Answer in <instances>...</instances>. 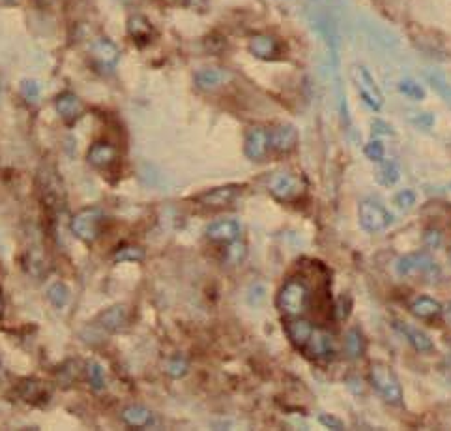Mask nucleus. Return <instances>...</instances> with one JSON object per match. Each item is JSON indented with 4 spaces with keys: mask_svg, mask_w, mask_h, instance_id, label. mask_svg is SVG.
<instances>
[{
    "mask_svg": "<svg viewBox=\"0 0 451 431\" xmlns=\"http://www.w3.org/2000/svg\"><path fill=\"white\" fill-rule=\"evenodd\" d=\"M309 304H311V289L301 278L286 280L277 293L276 306L286 319L306 313Z\"/></svg>",
    "mask_w": 451,
    "mask_h": 431,
    "instance_id": "f257e3e1",
    "label": "nucleus"
},
{
    "mask_svg": "<svg viewBox=\"0 0 451 431\" xmlns=\"http://www.w3.org/2000/svg\"><path fill=\"white\" fill-rule=\"evenodd\" d=\"M369 382L378 392V396L384 401L391 403V405H403L405 394H403L401 381L397 379V375L391 371L390 366L375 362L369 367Z\"/></svg>",
    "mask_w": 451,
    "mask_h": 431,
    "instance_id": "f03ea898",
    "label": "nucleus"
},
{
    "mask_svg": "<svg viewBox=\"0 0 451 431\" xmlns=\"http://www.w3.org/2000/svg\"><path fill=\"white\" fill-rule=\"evenodd\" d=\"M358 220L363 231L380 233L393 223V214L378 201L363 199L358 206Z\"/></svg>",
    "mask_w": 451,
    "mask_h": 431,
    "instance_id": "7ed1b4c3",
    "label": "nucleus"
},
{
    "mask_svg": "<svg viewBox=\"0 0 451 431\" xmlns=\"http://www.w3.org/2000/svg\"><path fill=\"white\" fill-rule=\"evenodd\" d=\"M103 212L98 206H88L77 212L71 220V233L83 242H94L101 233Z\"/></svg>",
    "mask_w": 451,
    "mask_h": 431,
    "instance_id": "20e7f679",
    "label": "nucleus"
},
{
    "mask_svg": "<svg viewBox=\"0 0 451 431\" xmlns=\"http://www.w3.org/2000/svg\"><path fill=\"white\" fill-rule=\"evenodd\" d=\"M352 79H354L361 101L371 107L373 111H380L384 106V96L376 85V81L373 79L371 71L367 70L366 66H354L352 68Z\"/></svg>",
    "mask_w": 451,
    "mask_h": 431,
    "instance_id": "39448f33",
    "label": "nucleus"
},
{
    "mask_svg": "<svg viewBox=\"0 0 451 431\" xmlns=\"http://www.w3.org/2000/svg\"><path fill=\"white\" fill-rule=\"evenodd\" d=\"M268 190L276 199L285 201V203H292V201L300 199L306 191V182L304 178L292 173H276L270 178Z\"/></svg>",
    "mask_w": 451,
    "mask_h": 431,
    "instance_id": "423d86ee",
    "label": "nucleus"
},
{
    "mask_svg": "<svg viewBox=\"0 0 451 431\" xmlns=\"http://www.w3.org/2000/svg\"><path fill=\"white\" fill-rule=\"evenodd\" d=\"M436 270V263L429 251H414L397 259L395 272L401 278L429 276Z\"/></svg>",
    "mask_w": 451,
    "mask_h": 431,
    "instance_id": "0eeeda50",
    "label": "nucleus"
},
{
    "mask_svg": "<svg viewBox=\"0 0 451 431\" xmlns=\"http://www.w3.org/2000/svg\"><path fill=\"white\" fill-rule=\"evenodd\" d=\"M88 53H90V59L95 68L103 71V73L113 71L120 62V49L109 38H95L90 44Z\"/></svg>",
    "mask_w": 451,
    "mask_h": 431,
    "instance_id": "6e6552de",
    "label": "nucleus"
},
{
    "mask_svg": "<svg viewBox=\"0 0 451 431\" xmlns=\"http://www.w3.org/2000/svg\"><path fill=\"white\" fill-rule=\"evenodd\" d=\"M301 353L311 358V360H331L336 356V340L331 336L330 332L324 330V328H315L311 334V338L307 340V343L304 345Z\"/></svg>",
    "mask_w": 451,
    "mask_h": 431,
    "instance_id": "1a4fd4ad",
    "label": "nucleus"
},
{
    "mask_svg": "<svg viewBox=\"0 0 451 431\" xmlns=\"http://www.w3.org/2000/svg\"><path fill=\"white\" fill-rule=\"evenodd\" d=\"M268 152H270V131L261 128V126L251 128L246 133V141H244V154L251 161H261L264 160Z\"/></svg>",
    "mask_w": 451,
    "mask_h": 431,
    "instance_id": "9d476101",
    "label": "nucleus"
},
{
    "mask_svg": "<svg viewBox=\"0 0 451 431\" xmlns=\"http://www.w3.org/2000/svg\"><path fill=\"white\" fill-rule=\"evenodd\" d=\"M130 323V313L125 306H110L109 310H103L100 315L95 317L94 326H98L100 330L107 332V334H118V332L125 330V326Z\"/></svg>",
    "mask_w": 451,
    "mask_h": 431,
    "instance_id": "9b49d317",
    "label": "nucleus"
},
{
    "mask_svg": "<svg viewBox=\"0 0 451 431\" xmlns=\"http://www.w3.org/2000/svg\"><path fill=\"white\" fill-rule=\"evenodd\" d=\"M206 238L217 244H236L242 235V227L236 220L212 221L204 231Z\"/></svg>",
    "mask_w": 451,
    "mask_h": 431,
    "instance_id": "f8f14e48",
    "label": "nucleus"
},
{
    "mask_svg": "<svg viewBox=\"0 0 451 431\" xmlns=\"http://www.w3.org/2000/svg\"><path fill=\"white\" fill-rule=\"evenodd\" d=\"M240 196V188L238 186H219L214 190H206L204 193L197 196L195 201L201 206L206 208H223L234 203L236 197Z\"/></svg>",
    "mask_w": 451,
    "mask_h": 431,
    "instance_id": "ddd939ff",
    "label": "nucleus"
},
{
    "mask_svg": "<svg viewBox=\"0 0 451 431\" xmlns=\"http://www.w3.org/2000/svg\"><path fill=\"white\" fill-rule=\"evenodd\" d=\"M247 49L255 59L261 61H276L281 53V44L271 34H253L247 41Z\"/></svg>",
    "mask_w": 451,
    "mask_h": 431,
    "instance_id": "4468645a",
    "label": "nucleus"
},
{
    "mask_svg": "<svg viewBox=\"0 0 451 431\" xmlns=\"http://www.w3.org/2000/svg\"><path fill=\"white\" fill-rule=\"evenodd\" d=\"M268 131H270V151L279 152V154L294 151L300 139L298 130L292 124H277Z\"/></svg>",
    "mask_w": 451,
    "mask_h": 431,
    "instance_id": "2eb2a0df",
    "label": "nucleus"
},
{
    "mask_svg": "<svg viewBox=\"0 0 451 431\" xmlns=\"http://www.w3.org/2000/svg\"><path fill=\"white\" fill-rule=\"evenodd\" d=\"M55 109L66 124H73L83 116L85 106L73 92H64L55 100Z\"/></svg>",
    "mask_w": 451,
    "mask_h": 431,
    "instance_id": "dca6fc26",
    "label": "nucleus"
},
{
    "mask_svg": "<svg viewBox=\"0 0 451 431\" xmlns=\"http://www.w3.org/2000/svg\"><path fill=\"white\" fill-rule=\"evenodd\" d=\"M86 160L95 169H109L110 166H115L118 160V151L110 143L105 141H98L90 146V151L86 154Z\"/></svg>",
    "mask_w": 451,
    "mask_h": 431,
    "instance_id": "f3484780",
    "label": "nucleus"
},
{
    "mask_svg": "<svg viewBox=\"0 0 451 431\" xmlns=\"http://www.w3.org/2000/svg\"><path fill=\"white\" fill-rule=\"evenodd\" d=\"M313 330H315V325L311 321H307L304 317H291L285 325V332L289 340H291L292 345L296 349H304V345L307 343V340L311 338Z\"/></svg>",
    "mask_w": 451,
    "mask_h": 431,
    "instance_id": "a211bd4d",
    "label": "nucleus"
},
{
    "mask_svg": "<svg viewBox=\"0 0 451 431\" xmlns=\"http://www.w3.org/2000/svg\"><path fill=\"white\" fill-rule=\"evenodd\" d=\"M128 34L133 40V44L139 47H145L148 44H152L154 36H156V31L154 26L145 16H131L128 19Z\"/></svg>",
    "mask_w": 451,
    "mask_h": 431,
    "instance_id": "6ab92c4d",
    "label": "nucleus"
},
{
    "mask_svg": "<svg viewBox=\"0 0 451 431\" xmlns=\"http://www.w3.org/2000/svg\"><path fill=\"white\" fill-rule=\"evenodd\" d=\"M17 396L21 397L23 401L26 403H46L49 401L51 397V392L47 390V385L41 381H36V379H25V381H21L19 386L16 388Z\"/></svg>",
    "mask_w": 451,
    "mask_h": 431,
    "instance_id": "aec40b11",
    "label": "nucleus"
},
{
    "mask_svg": "<svg viewBox=\"0 0 451 431\" xmlns=\"http://www.w3.org/2000/svg\"><path fill=\"white\" fill-rule=\"evenodd\" d=\"M395 328L401 332L405 340L410 343L418 353H431L435 349V343L429 336H427L425 332L421 330V328H416V326L408 325V323H401L397 321L395 323Z\"/></svg>",
    "mask_w": 451,
    "mask_h": 431,
    "instance_id": "412c9836",
    "label": "nucleus"
},
{
    "mask_svg": "<svg viewBox=\"0 0 451 431\" xmlns=\"http://www.w3.org/2000/svg\"><path fill=\"white\" fill-rule=\"evenodd\" d=\"M122 420L130 427H150L156 424V416L142 405H128L122 411Z\"/></svg>",
    "mask_w": 451,
    "mask_h": 431,
    "instance_id": "4be33fe9",
    "label": "nucleus"
},
{
    "mask_svg": "<svg viewBox=\"0 0 451 431\" xmlns=\"http://www.w3.org/2000/svg\"><path fill=\"white\" fill-rule=\"evenodd\" d=\"M229 81V73L221 68H204L195 73V85L201 91H216Z\"/></svg>",
    "mask_w": 451,
    "mask_h": 431,
    "instance_id": "5701e85b",
    "label": "nucleus"
},
{
    "mask_svg": "<svg viewBox=\"0 0 451 431\" xmlns=\"http://www.w3.org/2000/svg\"><path fill=\"white\" fill-rule=\"evenodd\" d=\"M410 313L421 321H431L442 313L440 302H436L431 296H418L410 302Z\"/></svg>",
    "mask_w": 451,
    "mask_h": 431,
    "instance_id": "b1692460",
    "label": "nucleus"
},
{
    "mask_svg": "<svg viewBox=\"0 0 451 431\" xmlns=\"http://www.w3.org/2000/svg\"><path fill=\"white\" fill-rule=\"evenodd\" d=\"M425 79H427V83L431 85L432 91L440 96L442 100H444V103H446V106L451 109V83L446 79V76L440 73V71L429 70V71H425Z\"/></svg>",
    "mask_w": 451,
    "mask_h": 431,
    "instance_id": "393cba45",
    "label": "nucleus"
},
{
    "mask_svg": "<svg viewBox=\"0 0 451 431\" xmlns=\"http://www.w3.org/2000/svg\"><path fill=\"white\" fill-rule=\"evenodd\" d=\"M401 178V171L395 161L382 160L378 163V169L375 171V181L382 186H395Z\"/></svg>",
    "mask_w": 451,
    "mask_h": 431,
    "instance_id": "a878e982",
    "label": "nucleus"
},
{
    "mask_svg": "<svg viewBox=\"0 0 451 431\" xmlns=\"http://www.w3.org/2000/svg\"><path fill=\"white\" fill-rule=\"evenodd\" d=\"M345 351L348 358H360L366 353V340L358 328H351L345 336Z\"/></svg>",
    "mask_w": 451,
    "mask_h": 431,
    "instance_id": "bb28decb",
    "label": "nucleus"
},
{
    "mask_svg": "<svg viewBox=\"0 0 451 431\" xmlns=\"http://www.w3.org/2000/svg\"><path fill=\"white\" fill-rule=\"evenodd\" d=\"M86 379H88V385H90L92 390L101 392L105 388V371L103 367L98 364V362H88L86 364Z\"/></svg>",
    "mask_w": 451,
    "mask_h": 431,
    "instance_id": "cd10ccee",
    "label": "nucleus"
},
{
    "mask_svg": "<svg viewBox=\"0 0 451 431\" xmlns=\"http://www.w3.org/2000/svg\"><path fill=\"white\" fill-rule=\"evenodd\" d=\"M47 298L55 308H64L70 302V291H68V287L62 281H56L47 289Z\"/></svg>",
    "mask_w": 451,
    "mask_h": 431,
    "instance_id": "c85d7f7f",
    "label": "nucleus"
},
{
    "mask_svg": "<svg viewBox=\"0 0 451 431\" xmlns=\"http://www.w3.org/2000/svg\"><path fill=\"white\" fill-rule=\"evenodd\" d=\"M145 250L140 246H124L115 253L116 263H142L145 261Z\"/></svg>",
    "mask_w": 451,
    "mask_h": 431,
    "instance_id": "c756f323",
    "label": "nucleus"
},
{
    "mask_svg": "<svg viewBox=\"0 0 451 431\" xmlns=\"http://www.w3.org/2000/svg\"><path fill=\"white\" fill-rule=\"evenodd\" d=\"M399 92L406 98H410L414 101L425 100V88L414 79H403L399 81Z\"/></svg>",
    "mask_w": 451,
    "mask_h": 431,
    "instance_id": "7c9ffc66",
    "label": "nucleus"
},
{
    "mask_svg": "<svg viewBox=\"0 0 451 431\" xmlns=\"http://www.w3.org/2000/svg\"><path fill=\"white\" fill-rule=\"evenodd\" d=\"M187 370H190V366H187L186 358L182 355H176L172 356V358H169L165 371L172 377V379H180V377L186 375Z\"/></svg>",
    "mask_w": 451,
    "mask_h": 431,
    "instance_id": "2f4dec72",
    "label": "nucleus"
},
{
    "mask_svg": "<svg viewBox=\"0 0 451 431\" xmlns=\"http://www.w3.org/2000/svg\"><path fill=\"white\" fill-rule=\"evenodd\" d=\"M363 154L369 158L371 161L375 163H380L384 160V156H386V148H384V143L380 139H371L363 146Z\"/></svg>",
    "mask_w": 451,
    "mask_h": 431,
    "instance_id": "473e14b6",
    "label": "nucleus"
},
{
    "mask_svg": "<svg viewBox=\"0 0 451 431\" xmlns=\"http://www.w3.org/2000/svg\"><path fill=\"white\" fill-rule=\"evenodd\" d=\"M40 94H41V88H40V85H38V81L25 79L23 83H21V96H23L28 103H38Z\"/></svg>",
    "mask_w": 451,
    "mask_h": 431,
    "instance_id": "72a5a7b5",
    "label": "nucleus"
},
{
    "mask_svg": "<svg viewBox=\"0 0 451 431\" xmlns=\"http://www.w3.org/2000/svg\"><path fill=\"white\" fill-rule=\"evenodd\" d=\"M416 191L412 190H401L397 191L395 197H393V203H395L401 211H410L412 206L416 205Z\"/></svg>",
    "mask_w": 451,
    "mask_h": 431,
    "instance_id": "f704fd0d",
    "label": "nucleus"
},
{
    "mask_svg": "<svg viewBox=\"0 0 451 431\" xmlns=\"http://www.w3.org/2000/svg\"><path fill=\"white\" fill-rule=\"evenodd\" d=\"M444 242V235H442L438 229H427L425 235H423V244H425L429 250H438Z\"/></svg>",
    "mask_w": 451,
    "mask_h": 431,
    "instance_id": "c9c22d12",
    "label": "nucleus"
},
{
    "mask_svg": "<svg viewBox=\"0 0 451 431\" xmlns=\"http://www.w3.org/2000/svg\"><path fill=\"white\" fill-rule=\"evenodd\" d=\"M410 122L421 130H431L432 124H435V116L431 113H416V115L410 116Z\"/></svg>",
    "mask_w": 451,
    "mask_h": 431,
    "instance_id": "e433bc0d",
    "label": "nucleus"
},
{
    "mask_svg": "<svg viewBox=\"0 0 451 431\" xmlns=\"http://www.w3.org/2000/svg\"><path fill=\"white\" fill-rule=\"evenodd\" d=\"M371 128H373V133H376V136H393V133H395L393 128L384 121H373Z\"/></svg>",
    "mask_w": 451,
    "mask_h": 431,
    "instance_id": "4c0bfd02",
    "label": "nucleus"
},
{
    "mask_svg": "<svg viewBox=\"0 0 451 431\" xmlns=\"http://www.w3.org/2000/svg\"><path fill=\"white\" fill-rule=\"evenodd\" d=\"M321 424H324V426L330 427V430H343V427H345V424H343L339 418H336V416L331 415H321Z\"/></svg>",
    "mask_w": 451,
    "mask_h": 431,
    "instance_id": "58836bf2",
    "label": "nucleus"
},
{
    "mask_svg": "<svg viewBox=\"0 0 451 431\" xmlns=\"http://www.w3.org/2000/svg\"><path fill=\"white\" fill-rule=\"evenodd\" d=\"M157 2H161V4H165V6H184V4H187L190 0H157Z\"/></svg>",
    "mask_w": 451,
    "mask_h": 431,
    "instance_id": "ea45409f",
    "label": "nucleus"
},
{
    "mask_svg": "<svg viewBox=\"0 0 451 431\" xmlns=\"http://www.w3.org/2000/svg\"><path fill=\"white\" fill-rule=\"evenodd\" d=\"M2 313H4V298H2V291H0V319H2Z\"/></svg>",
    "mask_w": 451,
    "mask_h": 431,
    "instance_id": "a19ab883",
    "label": "nucleus"
},
{
    "mask_svg": "<svg viewBox=\"0 0 451 431\" xmlns=\"http://www.w3.org/2000/svg\"><path fill=\"white\" fill-rule=\"evenodd\" d=\"M17 0H0V6H14Z\"/></svg>",
    "mask_w": 451,
    "mask_h": 431,
    "instance_id": "79ce46f5",
    "label": "nucleus"
},
{
    "mask_svg": "<svg viewBox=\"0 0 451 431\" xmlns=\"http://www.w3.org/2000/svg\"><path fill=\"white\" fill-rule=\"evenodd\" d=\"M446 313H447V319H450V323H451V302H450V304H447V310H446Z\"/></svg>",
    "mask_w": 451,
    "mask_h": 431,
    "instance_id": "37998d69",
    "label": "nucleus"
},
{
    "mask_svg": "<svg viewBox=\"0 0 451 431\" xmlns=\"http://www.w3.org/2000/svg\"><path fill=\"white\" fill-rule=\"evenodd\" d=\"M2 371H4V366H2V360H0V373H2Z\"/></svg>",
    "mask_w": 451,
    "mask_h": 431,
    "instance_id": "c03bdc74",
    "label": "nucleus"
},
{
    "mask_svg": "<svg viewBox=\"0 0 451 431\" xmlns=\"http://www.w3.org/2000/svg\"><path fill=\"white\" fill-rule=\"evenodd\" d=\"M41 2H51V0H41Z\"/></svg>",
    "mask_w": 451,
    "mask_h": 431,
    "instance_id": "a18cd8bd",
    "label": "nucleus"
}]
</instances>
